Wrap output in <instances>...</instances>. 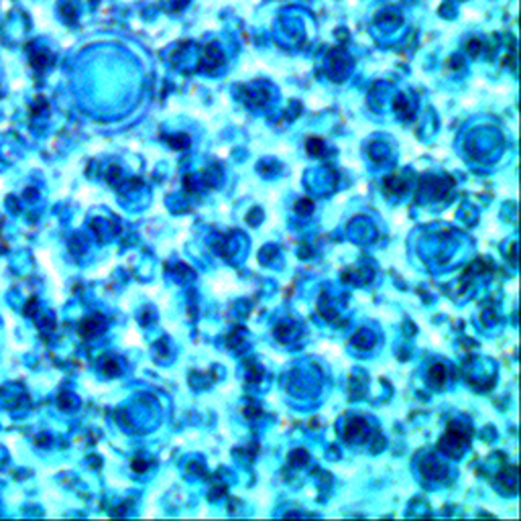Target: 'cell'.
<instances>
[{"label":"cell","mask_w":521,"mask_h":521,"mask_svg":"<svg viewBox=\"0 0 521 521\" xmlns=\"http://www.w3.org/2000/svg\"><path fill=\"white\" fill-rule=\"evenodd\" d=\"M444 381H446V369H444V364H434L432 369H430V383L436 385V387H440V385H444Z\"/></svg>","instance_id":"277c9868"},{"label":"cell","mask_w":521,"mask_h":521,"mask_svg":"<svg viewBox=\"0 0 521 521\" xmlns=\"http://www.w3.org/2000/svg\"><path fill=\"white\" fill-rule=\"evenodd\" d=\"M96 320L92 318V320H86L84 324H82V328H80V334H84V336H92L94 332H98V328H96Z\"/></svg>","instance_id":"5b68a950"},{"label":"cell","mask_w":521,"mask_h":521,"mask_svg":"<svg viewBox=\"0 0 521 521\" xmlns=\"http://www.w3.org/2000/svg\"><path fill=\"white\" fill-rule=\"evenodd\" d=\"M364 432H366V423H364L362 419H352V421L348 423V427H346V438H348L350 442H354V440L362 438Z\"/></svg>","instance_id":"7a4b0ae2"},{"label":"cell","mask_w":521,"mask_h":521,"mask_svg":"<svg viewBox=\"0 0 521 521\" xmlns=\"http://www.w3.org/2000/svg\"><path fill=\"white\" fill-rule=\"evenodd\" d=\"M466 440H468V432H460L458 425H450V430L440 440V450L450 456H458L466 446Z\"/></svg>","instance_id":"6da1fadb"},{"label":"cell","mask_w":521,"mask_h":521,"mask_svg":"<svg viewBox=\"0 0 521 521\" xmlns=\"http://www.w3.org/2000/svg\"><path fill=\"white\" fill-rule=\"evenodd\" d=\"M421 470H423L425 476H430V478H442L444 476V466L438 460H427L421 466Z\"/></svg>","instance_id":"3957f363"},{"label":"cell","mask_w":521,"mask_h":521,"mask_svg":"<svg viewBox=\"0 0 521 521\" xmlns=\"http://www.w3.org/2000/svg\"><path fill=\"white\" fill-rule=\"evenodd\" d=\"M295 460H297L299 464H305V462H308V458H305V452H303V450H297V452H295Z\"/></svg>","instance_id":"8992f818"}]
</instances>
